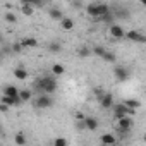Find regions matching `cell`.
Returning a JSON list of instances; mask_svg holds the SVG:
<instances>
[{"instance_id": "cell-12", "label": "cell", "mask_w": 146, "mask_h": 146, "mask_svg": "<svg viewBox=\"0 0 146 146\" xmlns=\"http://www.w3.org/2000/svg\"><path fill=\"white\" fill-rule=\"evenodd\" d=\"M98 21H102V23H113L115 21V14H113V9H110L107 14H103V16H100V17H95V23H98Z\"/></svg>"}, {"instance_id": "cell-37", "label": "cell", "mask_w": 146, "mask_h": 146, "mask_svg": "<svg viewBox=\"0 0 146 146\" xmlns=\"http://www.w3.org/2000/svg\"><path fill=\"white\" fill-rule=\"evenodd\" d=\"M144 141H146V136H144Z\"/></svg>"}, {"instance_id": "cell-8", "label": "cell", "mask_w": 146, "mask_h": 146, "mask_svg": "<svg viewBox=\"0 0 146 146\" xmlns=\"http://www.w3.org/2000/svg\"><path fill=\"white\" fill-rule=\"evenodd\" d=\"M113 74H115L117 81H127L129 79V69H125L124 65H115Z\"/></svg>"}, {"instance_id": "cell-13", "label": "cell", "mask_w": 146, "mask_h": 146, "mask_svg": "<svg viewBox=\"0 0 146 146\" xmlns=\"http://www.w3.org/2000/svg\"><path fill=\"white\" fill-rule=\"evenodd\" d=\"M14 78L19 79V81H24V79L29 78V74H28V70L24 67H17V69H14Z\"/></svg>"}, {"instance_id": "cell-33", "label": "cell", "mask_w": 146, "mask_h": 146, "mask_svg": "<svg viewBox=\"0 0 146 146\" xmlns=\"http://www.w3.org/2000/svg\"><path fill=\"white\" fill-rule=\"evenodd\" d=\"M53 144H55V146H67V139H64V137H57V139L53 141Z\"/></svg>"}, {"instance_id": "cell-28", "label": "cell", "mask_w": 146, "mask_h": 146, "mask_svg": "<svg viewBox=\"0 0 146 146\" xmlns=\"http://www.w3.org/2000/svg\"><path fill=\"white\" fill-rule=\"evenodd\" d=\"M105 52H107V48H105V46H102V45H96V46L93 48V53H95V55H98V57H103V55H105Z\"/></svg>"}, {"instance_id": "cell-3", "label": "cell", "mask_w": 146, "mask_h": 146, "mask_svg": "<svg viewBox=\"0 0 146 146\" xmlns=\"http://www.w3.org/2000/svg\"><path fill=\"white\" fill-rule=\"evenodd\" d=\"M52 105H53V98L50 93H38V96L35 100V108L45 110V108H50Z\"/></svg>"}, {"instance_id": "cell-35", "label": "cell", "mask_w": 146, "mask_h": 146, "mask_svg": "<svg viewBox=\"0 0 146 146\" xmlns=\"http://www.w3.org/2000/svg\"><path fill=\"white\" fill-rule=\"evenodd\" d=\"M141 4H143V5H146V0H141Z\"/></svg>"}, {"instance_id": "cell-30", "label": "cell", "mask_w": 146, "mask_h": 146, "mask_svg": "<svg viewBox=\"0 0 146 146\" xmlns=\"http://www.w3.org/2000/svg\"><path fill=\"white\" fill-rule=\"evenodd\" d=\"M5 21L11 23V24H16V23H17V16H16L14 12H7V14H5Z\"/></svg>"}, {"instance_id": "cell-6", "label": "cell", "mask_w": 146, "mask_h": 146, "mask_svg": "<svg viewBox=\"0 0 146 146\" xmlns=\"http://www.w3.org/2000/svg\"><path fill=\"white\" fill-rule=\"evenodd\" d=\"M131 127H132L131 115H124V117L117 119V129H120V131H131Z\"/></svg>"}, {"instance_id": "cell-27", "label": "cell", "mask_w": 146, "mask_h": 146, "mask_svg": "<svg viewBox=\"0 0 146 146\" xmlns=\"http://www.w3.org/2000/svg\"><path fill=\"white\" fill-rule=\"evenodd\" d=\"M31 95H33V93H31L29 90H19V96L23 98V102H29V100H31Z\"/></svg>"}, {"instance_id": "cell-29", "label": "cell", "mask_w": 146, "mask_h": 146, "mask_svg": "<svg viewBox=\"0 0 146 146\" xmlns=\"http://www.w3.org/2000/svg\"><path fill=\"white\" fill-rule=\"evenodd\" d=\"M21 4H31L35 7H40V5L45 4V0H21Z\"/></svg>"}, {"instance_id": "cell-11", "label": "cell", "mask_w": 146, "mask_h": 146, "mask_svg": "<svg viewBox=\"0 0 146 146\" xmlns=\"http://www.w3.org/2000/svg\"><path fill=\"white\" fill-rule=\"evenodd\" d=\"M2 102L7 103V105H11V107H19L23 103V98L21 96H7V95H4L2 96Z\"/></svg>"}, {"instance_id": "cell-34", "label": "cell", "mask_w": 146, "mask_h": 146, "mask_svg": "<svg viewBox=\"0 0 146 146\" xmlns=\"http://www.w3.org/2000/svg\"><path fill=\"white\" fill-rule=\"evenodd\" d=\"M70 4H72V7H74V9H81V7H83V2H81V0H70Z\"/></svg>"}, {"instance_id": "cell-36", "label": "cell", "mask_w": 146, "mask_h": 146, "mask_svg": "<svg viewBox=\"0 0 146 146\" xmlns=\"http://www.w3.org/2000/svg\"><path fill=\"white\" fill-rule=\"evenodd\" d=\"M93 2H100V0H93Z\"/></svg>"}, {"instance_id": "cell-31", "label": "cell", "mask_w": 146, "mask_h": 146, "mask_svg": "<svg viewBox=\"0 0 146 146\" xmlns=\"http://www.w3.org/2000/svg\"><path fill=\"white\" fill-rule=\"evenodd\" d=\"M23 48H24V45H23L21 41L12 45V52H14V53H21V52H23Z\"/></svg>"}, {"instance_id": "cell-21", "label": "cell", "mask_w": 146, "mask_h": 146, "mask_svg": "<svg viewBox=\"0 0 146 146\" xmlns=\"http://www.w3.org/2000/svg\"><path fill=\"white\" fill-rule=\"evenodd\" d=\"M124 103L129 107V108H132V110H137L139 107H141V103L137 102V100H134V98H129V100H124Z\"/></svg>"}, {"instance_id": "cell-9", "label": "cell", "mask_w": 146, "mask_h": 146, "mask_svg": "<svg viewBox=\"0 0 146 146\" xmlns=\"http://www.w3.org/2000/svg\"><path fill=\"white\" fill-rule=\"evenodd\" d=\"M100 105H102V108H105V110H108V108H113V96H112V93H105L103 96H102V100H100Z\"/></svg>"}, {"instance_id": "cell-22", "label": "cell", "mask_w": 146, "mask_h": 146, "mask_svg": "<svg viewBox=\"0 0 146 146\" xmlns=\"http://www.w3.org/2000/svg\"><path fill=\"white\" fill-rule=\"evenodd\" d=\"M14 143H16L17 146H24V144L28 143V139L24 137V134H23V132H17V134H16V137H14Z\"/></svg>"}, {"instance_id": "cell-19", "label": "cell", "mask_w": 146, "mask_h": 146, "mask_svg": "<svg viewBox=\"0 0 146 146\" xmlns=\"http://www.w3.org/2000/svg\"><path fill=\"white\" fill-rule=\"evenodd\" d=\"M33 7H35V5H31V4H23V5H21V12H23L24 16H33V12H35Z\"/></svg>"}, {"instance_id": "cell-24", "label": "cell", "mask_w": 146, "mask_h": 146, "mask_svg": "<svg viewBox=\"0 0 146 146\" xmlns=\"http://www.w3.org/2000/svg\"><path fill=\"white\" fill-rule=\"evenodd\" d=\"M60 24H62V28H64V29H72V28H74V21H72L70 17H64Z\"/></svg>"}, {"instance_id": "cell-20", "label": "cell", "mask_w": 146, "mask_h": 146, "mask_svg": "<svg viewBox=\"0 0 146 146\" xmlns=\"http://www.w3.org/2000/svg\"><path fill=\"white\" fill-rule=\"evenodd\" d=\"M21 43L24 45V48H35L38 45V41L35 38H24V40H21Z\"/></svg>"}, {"instance_id": "cell-16", "label": "cell", "mask_w": 146, "mask_h": 146, "mask_svg": "<svg viewBox=\"0 0 146 146\" xmlns=\"http://www.w3.org/2000/svg\"><path fill=\"white\" fill-rule=\"evenodd\" d=\"M100 143L102 144H115L117 139L113 134H103V136H100Z\"/></svg>"}, {"instance_id": "cell-10", "label": "cell", "mask_w": 146, "mask_h": 146, "mask_svg": "<svg viewBox=\"0 0 146 146\" xmlns=\"http://www.w3.org/2000/svg\"><path fill=\"white\" fill-rule=\"evenodd\" d=\"M113 14H115V19H129L131 17V11L127 7H115Z\"/></svg>"}, {"instance_id": "cell-14", "label": "cell", "mask_w": 146, "mask_h": 146, "mask_svg": "<svg viewBox=\"0 0 146 146\" xmlns=\"http://www.w3.org/2000/svg\"><path fill=\"white\" fill-rule=\"evenodd\" d=\"M48 16H50L52 19H55V21H62V19H64V16H62V12H60L58 7H52V9H48Z\"/></svg>"}, {"instance_id": "cell-7", "label": "cell", "mask_w": 146, "mask_h": 146, "mask_svg": "<svg viewBox=\"0 0 146 146\" xmlns=\"http://www.w3.org/2000/svg\"><path fill=\"white\" fill-rule=\"evenodd\" d=\"M125 38L129 40V41H134V43H146V35H143V33H139V31H127V35H125Z\"/></svg>"}, {"instance_id": "cell-18", "label": "cell", "mask_w": 146, "mask_h": 146, "mask_svg": "<svg viewBox=\"0 0 146 146\" xmlns=\"http://www.w3.org/2000/svg\"><path fill=\"white\" fill-rule=\"evenodd\" d=\"M48 52L58 53V52H62V45H60L58 41H50V43H48Z\"/></svg>"}, {"instance_id": "cell-17", "label": "cell", "mask_w": 146, "mask_h": 146, "mask_svg": "<svg viewBox=\"0 0 146 146\" xmlns=\"http://www.w3.org/2000/svg\"><path fill=\"white\" fill-rule=\"evenodd\" d=\"M86 127H88V131H96L98 129V120L95 117H86Z\"/></svg>"}, {"instance_id": "cell-15", "label": "cell", "mask_w": 146, "mask_h": 146, "mask_svg": "<svg viewBox=\"0 0 146 146\" xmlns=\"http://www.w3.org/2000/svg\"><path fill=\"white\" fill-rule=\"evenodd\" d=\"M4 95H7V96H19V88H16L14 84H7L4 88Z\"/></svg>"}, {"instance_id": "cell-4", "label": "cell", "mask_w": 146, "mask_h": 146, "mask_svg": "<svg viewBox=\"0 0 146 146\" xmlns=\"http://www.w3.org/2000/svg\"><path fill=\"white\" fill-rule=\"evenodd\" d=\"M113 115H115V119H120V117H124V115H134V110L132 108H129L124 102L122 103H119V105H113Z\"/></svg>"}, {"instance_id": "cell-32", "label": "cell", "mask_w": 146, "mask_h": 146, "mask_svg": "<svg viewBox=\"0 0 146 146\" xmlns=\"http://www.w3.org/2000/svg\"><path fill=\"white\" fill-rule=\"evenodd\" d=\"M93 95H95V96L98 98V102H100V100H102V96H103L105 93H103V90H102V88H95V90H93Z\"/></svg>"}, {"instance_id": "cell-2", "label": "cell", "mask_w": 146, "mask_h": 146, "mask_svg": "<svg viewBox=\"0 0 146 146\" xmlns=\"http://www.w3.org/2000/svg\"><path fill=\"white\" fill-rule=\"evenodd\" d=\"M108 11H110V7L107 4H102V2H91L90 5H86V12L91 17H100V16L107 14Z\"/></svg>"}, {"instance_id": "cell-1", "label": "cell", "mask_w": 146, "mask_h": 146, "mask_svg": "<svg viewBox=\"0 0 146 146\" xmlns=\"http://www.w3.org/2000/svg\"><path fill=\"white\" fill-rule=\"evenodd\" d=\"M57 88H58V84H57V79L55 78H52V76H43V78H40L38 81H35V90L38 91V93H55L57 91Z\"/></svg>"}, {"instance_id": "cell-23", "label": "cell", "mask_w": 146, "mask_h": 146, "mask_svg": "<svg viewBox=\"0 0 146 146\" xmlns=\"http://www.w3.org/2000/svg\"><path fill=\"white\" fill-rule=\"evenodd\" d=\"M91 53H93V50H90L88 46H79V48H78V55L83 57V58H84V57H90Z\"/></svg>"}, {"instance_id": "cell-26", "label": "cell", "mask_w": 146, "mask_h": 146, "mask_svg": "<svg viewBox=\"0 0 146 146\" xmlns=\"http://www.w3.org/2000/svg\"><path fill=\"white\" fill-rule=\"evenodd\" d=\"M102 58H103L105 62H110V64H113L117 57H115V53H113V52H108V50H107V52H105V55H103Z\"/></svg>"}, {"instance_id": "cell-5", "label": "cell", "mask_w": 146, "mask_h": 146, "mask_svg": "<svg viewBox=\"0 0 146 146\" xmlns=\"http://www.w3.org/2000/svg\"><path fill=\"white\" fill-rule=\"evenodd\" d=\"M125 35H127V31H124L122 26H119V24H110V36H112V38L122 40V38H125Z\"/></svg>"}, {"instance_id": "cell-25", "label": "cell", "mask_w": 146, "mask_h": 146, "mask_svg": "<svg viewBox=\"0 0 146 146\" xmlns=\"http://www.w3.org/2000/svg\"><path fill=\"white\" fill-rule=\"evenodd\" d=\"M52 72H53V76H62L64 72H65V69H64L60 64H53V67H52Z\"/></svg>"}]
</instances>
